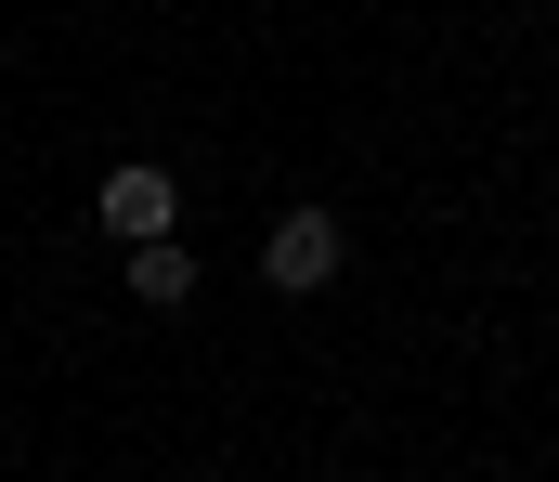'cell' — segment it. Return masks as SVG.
Returning <instances> with one entry per match:
<instances>
[{
  "label": "cell",
  "mask_w": 559,
  "mask_h": 482,
  "mask_svg": "<svg viewBox=\"0 0 559 482\" xmlns=\"http://www.w3.org/2000/svg\"><path fill=\"white\" fill-rule=\"evenodd\" d=\"M352 274V222L338 209H274V235H261V287L274 301H325Z\"/></svg>",
  "instance_id": "6da1fadb"
},
{
  "label": "cell",
  "mask_w": 559,
  "mask_h": 482,
  "mask_svg": "<svg viewBox=\"0 0 559 482\" xmlns=\"http://www.w3.org/2000/svg\"><path fill=\"white\" fill-rule=\"evenodd\" d=\"M131 301H143V314H182V301H195V248H182V235L131 248Z\"/></svg>",
  "instance_id": "3957f363"
},
{
  "label": "cell",
  "mask_w": 559,
  "mask_h": 482,
  "mask_svg": "<svg viewBox=\"0 0 559 482\" xmlns=\"http://www.w3.org/2000/svg\"><path fill=\"white\" fill-rule=\"evenodd\" d=\"M92 209H105V235H118V248H156V235L182 222V183L131 157V169H105V196H92Z\"/></svg>",
  "instance_id": "7a4b0ae2"
}]
</instances>
